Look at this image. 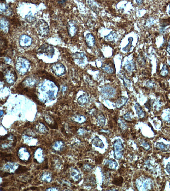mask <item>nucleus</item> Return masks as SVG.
Listing matches in <instances>:
<instances>
[{"mask_svg":"<svg viewBox=\"0 0 170 191\" xmlns=\"http://www.w3.org/2000/svg\"><path fill=\"white\" fill-rule=\"evenodd\" d=\"M16 69L21 74H25L30 67V63L27 59L23 57H19L16 62Z\"/></svg>","mask_w":170,"mask_h":191,"instance_id":"f257e3e1","label":"nucleus"},{"mask_svg":"<svg viewBox=\"0 0 170 191\" xmlns=\"http://www.w3.org/2000/svg\"><path fill=\"white\" fill-rule=\"evenodd\" d=\"M124 147L122 142L120 139H118L114 141L113 145L114 156L115 159L119 160L122 158L124 151Z\"/></svg>","mask_w":170,"mask_h":191,"instance_id":"f03ea898","label":"nucleus"},{"mask_svg":"<svg viewBox=\"0 0 170 191\" xmlns=\"http://www.w3.org/2000/svg\"><path fill=\"white\" fill-rule=\"evenodd\" d=\"M36 28L40 35L44 37L47 35L49 32L48 24L44 20H40L36 25Z\"/></svg>","mask_w":170,"mask_h":191,"instance_id":"7ed1b4c3","label":"nucleus"},{"mask_svg":"<svg viewBox=\"0 0 170 191\" xmlns=\"http://www.w3.org/2000/svg\"><path fill=\"white\" fill-rule=\"evenodd\" d=\"M116 90L110 85H105L103 87L101 90L102 97L105 99H108L114 97L115 95Z\"/></svg>","mask_w":170,"mask_h":191,"instance_id":"20e7f679","label":"nucleus"},{"mask_svg":"<svg viewBox=\"0 0 170 191\" xmlns=\"http://www.w3.org/2000/svg\"><path fill=\"white\" fill-rule=\"evenodd\" d=\"M54 51L55 50L53 47L47 43H45L42 46L40 47V48L38 50V53H45L47 57L50 58H51L53 56Z\"/></svg>","mask_w":170,"mask_h":191,"instance_id":"39448f33","label":"nucleus"},{"mask_svg":"<svg viewBox=\"0 0 170 191\" xmlns=\"http://www.w3.org/2000/svg\"><path fill=\"white\" fill-rule=\"evenodd\" d=\"M51 69L55 74L58 76H62L66 72L65 68L64 65L60 63H57L53 65Z\"/></svg>","mask_w":170,"mask_h":191,"instance_id":"423d86ee","label":"nucleus"},{"mask_svg":"<svg viewBox=\"0 0 170 191\" xmlns=\"http://www.w3.org/2000/svg\"><path fill=\"white\" fill-rule=\"evenodd\" d=\"M20 45L23 47L30 46L32 43V39L26 34H23L20 37L19 40Z\"/></svg>","mask_w":170,"mask_h":191,"instance_id":"0eeeda50","label":"nucleus"},{"mask_svg":"<svg viewBox=\"0 0 170 191\" xmlns=\"http://www.w3.org/2000/svg\"><path fill=\"white\" fill-rule=\"evenodd\" d=\"M6 80L7 82L10 84H13L16 81L17 77L15 71H11L10 70V67H9L8 71L5 74Z\"/></svg>","mask_w":170,"mask_h":191,"instance_id":"6e6552de","label":"nucleus"},{"mask_svg":"<svg viewBox=\"0 0 170 191\" xmlns=\"http://www.w3.org/2000/svg\"><path fill=\"white\" fill-rule=\"evenodd\" d=\"M68 30L69 32V35L71 37H73L75 35L78 31V27L75 23L74 21H71L68 24Z\"/></svg>","mask_w":170,"mask_h":191,"instance_id":"1a4fd4ad","label":"nucleus"},{"mask_svg":"<svg viewBox=\"0 0 170 191\" xmlns=\"http://www.w3.org/2000/svg\"><path fill=\"white\" fill-rule=\"evenodd\" d=\"M136 64L133 60L127 61L124 65L125 69L129 72L134 71L136 69Z\"/></svg>","mask_w":170,"mask_h":191,"instance_id":"9d476101","label":"nucleus"},{"mask_svg":"<svg viewBox=\"0 0 170 191\" xmlns=\"http://www.w3.org/2000/svg\"><path fill=\"white\" fill-rule=\"evenodd\" d=\"M86 42L89 47H92L95 44V40L94 36L91 34H88L86 36Z\"/></svg>","mask_w":170,"mask_h":191,"instance_id":"9b49d317","label":"nucleus"},{"mask_svg":"<svg viewBox=\"0 0 170 191\" xmlns=\"http://www.w3.org/2000/svg\"><path fill=\"white\" fill-rule=\"evenodd\" d=\"M128 98L126 97H120L116 100V107L117 108H121L126 105L128 101Z\"/></svg>","mask_w":170,"mask_h":191,"instance_id":"f8f14e48","label":"nucleus"},{"mask_svg":"<svg viewBox=\"0 0 170 191\" xmlns=\"http://www.w3.org/2000/svg\"><path fill=\"white\" fill-rule=\"evenodd\" d=\"M135 108L136 110V113L138 115L139 118H144L146 116V114L143 111V109L140 105L138 103H136L135 105Z\"/></svg>","mask_w":170,"mask_h":191,"instance_id":"ddd939ff","label":"nucleus"},{"mask_svg":"<svg viewBox=\"0 0 170 191\" xmlns=\"http://www.w3.org/2000/svg\"><path fill=\"white\" fill-rule=\"evenodd\" d=\"M92 143L95 146L99 147V148H101V149L104 148V146H105L103 141L101 140V139L97 136L95 137L93 139Z\"/></svg>","mask_w":170,"mask_h":191,"instance_id":"4468645a","label":"nucleus"},{"mask_svg":"<svg viewBox=\"0 0 170 191\" xmlns=\"http://www.w3.org/2000/svg\"><path fill=\"white\" fill-rule=\"evenodd\" d=\"M105 165L106 167L111 170H115L118 166V164L115 160H106Z\"/></svg>","mask_w":170,"mask_h":191,"instance_id":"2eb2a0df","label":"nucleus"},{"mask_svg":"<svg viewBox=\"0 0 170 191\" xmlns=\"http://www.w3.org/2000/svg\"><path fill=\"white\" fill-rule=\"evenodd\" d=\"M117 34L115 31H112L109 33V34L105 37V39L106 41H114L115 39L117 38Z\"/></svg>","mask_w":170,"mask_h":191,"instance_id":"dca6fc26","label":"nucleus"},{"mask_svg":"<svg viewBox=\"0 0 170 191\" xmlns=\"http://www.w3.org/2000/svg\"><path fill=\"white\" fill-rule=\"evenodd\" d=\"M97 123L101 127H103L105 124V118L103 114H101L99 115L97 118Z\"/></svg>","mask_w":170,"mask_h":191,"instance_id":"f3484780","label":"nucleus"},{"mask_svg":"<svg viewBox=\"0 0 170 191\" xmlns=\"http://www.w3.org/2000/svg\"><path fill=\"white\" fill-rule=\"evenodd\" d=\"M133 38L132 37H130L128 39V45H127L126 47H125L124 48L122 49V50L125 52H129L131 50V49L133 47L132 43L133 41Z\"/></svg>","mask_w":170,"mask_h":191,"instance_id":"a211bd4d","label":"nucleus"},{"mask_svg":"<svg viewBox=\"0 0 170 191\" xmlns=\"http://www.w3.org/2000/svg\"><path fill=\"white\" fill-rule=\"evenodd\" d=\"M89 100L88 97L86 95H83L78 99V103L81 105H83L87 103Z\"/></svg>","mask_w":170,"mask_h":191,"instance_id":"6ab92c4d","label":"nucleus"},{"mask_svg":"<svg viewBox=\"0 0 170 191\" xmlns=\"http://www.w3.org/2000/svg\"><path fill=\"white\" fill-rule=\"evenodd\" d=\"M169 70L168 66L166 64H164L162 69L160 72V75L162 77H166L168 74Z\"/></svg>","mask_w":170,"mask_h":191,"instance_id":"aec40b11","label":"nucleus"},{"mask_svg":"<svg viewBox=\"0 0 170 191\" xmlns=\"http://www.w3.org/2000/svg\"><path fill=\"white\" fill-rule=\"evenodd\" d=\"M104 71L109 73V74H112L114 72V68L112 67V66L110 65L109 64H105L103 65V67H102Z\"/></svg>","mask_w":170,"mask_h":191,"instance_id":"412c9836","label":"nucleus"},{"mask_svg":"<svg viewBox=\"0 0 170 191\" xmlns=\"http://www.w3.org/2000/svg\"><path fill=\"white\" fill-rule=\"evenodd\" d=\"M137 61L141 66H144L146 64V60L143 55H139L137 58Z\"/></svg>","mask_w":170,"mask_h":191,"instance_id":"4be33fe9","label":"nucleus"},{"mask_svg":"<svg viewBox=\"0 0 170 191\" xmlns=\"http://www.w3.org/2000/svg\"><path fill=\"white\" fill-rule=\"evenodd\" d=\"M75 58L76 59L78 60L79 63H80L79 62H81V63H83V61L85 58V56L84 55L83 53H77L75 54Z\"/></svg>","mask_w":170,"mask_h":191,"instance_id":"5701e85b","label":"nucleus"},{"mask_svg":"<svg viewBox=\"0 0 170 191\" xmlns=\"http://www.w3.org/2000/svg\"><path fill=\"white\" fill-rule=\"evenodd\" d=\"M122 182H123V179L121 177H117L116 178H114L112 181V183L115 184L116 186H121L122 184Z\"/></svg>","mask_w":170,"mask_h":191,"instance_id":"b1692460","label":"nucleus"},{"mask_svg":"<svg viewBox=\"0 0 170 191\" xmlns=\"http://www.w3.org/2000/svg\"><path fill=\"white\" fill-rule=\"evenodd\" d=\"M28 171V168H27L25 166H19L18 169L16 170L15 172L17 174L23 173L27 172Z\"/></svg>","mask_w":170,"mask_h":191,"instance_id":"393cba45","label":"nucleus"},{"mask_svg":"<svg viewBox=\"0 0 170 191\" xmlns=\"http://www.w3.org/2000/svg\"><path fill=\"white\" fill-rule=\"evenodd\" d=\"M123 81V84L125 86L126 88H128L131 87V81L130 80H128V79L126 77V76H123V79H122Z\"/></svg>","mask_w":170,"mask_h":191,"instance_id":"a878e982","label":"nucleus"},{"mask_svg":"<svg viewBox=\"0 0 170 191\" xmlns=\"http://www.w3.org/2000/svg\"><path fill=\"white\" fill-rule=\"evenodd\" d=\"M118 124H119V126L120 127V128L122 129V130H125L127 128V125L124 122H123L122 120H118Z\"/></svg>","mask_w":170,"mask_h":191,"instance_id":"bb28decb","label":"nucleus"},{"mask_svg":"<svg viewBox=\"0 0 170 191\" xmlns=\"http://www.w3.org/2000/svg\"><path fill=\"white\" fill-rule=\"evenodd\" d=\"M131 117L132 116H131V113L130 112H128L123 116V118L127 121H129V122L132 121Z\"/></svg>","mask_w":170,"mask_h":191,"instance_id":"cd10ccee","label":"nucleus"},{"mask_svg":"<svg viewBox=\"0 0 170 191\" xmlns=\"http://www.w3.org/2000/svg\"><path fill=\"white\" fill-rule=\"evenodd\" d=\"M156 147L158 149H160V150H165L167 147L162 143H157L156 144Z\"/></svg>","mask_w":170,"mask_h":191,"instance_id":"c85d7f7f","label":"nucleus"},{"mask_svg":"<svg viewBox=\"0 0 170 191\" xmlns=\"http://www.w3.org/2000/svg\"><path fill=\"white\" fill-rule=\"evenodd\" d=\"M146 86L150 88H152L155 86V83L152 80H149L146 83Z\"/></svg>","mask_w":170,"mask_h":191,"instance_id":"c756f323","label":"nucleus"},{"mask_svg":"<svg viewBox=\"0 0 170 191\" xmlns=\"http://www.w3.org/2000/svg\"><path fill=\"white\" fill-rule=\"evenodd\" d=\"M141 145L143 147V148L144 149H146V150L150 149L149 145H148L147 142H145L144 141L141 142Z\"/></svg>","mask_w":170,"mask_h":191,"instance_id":"7c9ffc66","label":"nucleus"},{"mask_svg":"<svg viewBox=\"0 0 170 191\" xmlns=\"http://www.w3.org/2000/svg\"><path fill=\"white\" fill-rule=\"evenodd\" d=\"M166 51L170 55V39L168 42V45L166 47Z\"/></svg>","mask_w":170,"mask_h":191,"instance_id":"2f4dec72","label":"nucleus"},{"mask_svg":"<svg viewBox=\"0 0 170 191\" xmlns=\"http://www.w3.org/2000/svg\"><path fill=\"white\" fill-rule=\"evenodd\" d=\"M150 101L149 100V101L147 102V103L145 104V106L146 107V108H148V109L149 110H150V109L151 108V103L150 102Z\"/></svg>","mask_w":170,"mask_h":191,"instance_id":"473e14b6","label":"nucleus"},{"mask_svg":"<svg viewBox=\"0 0 170 191\" xmlns=\"http://www.w3.org/2000/svg\"><path fill=\"white\" fill-rule=\"evenodd\" d=\"M165 118V120H166L167 121H168V122H170V113H169V114H168V116H166V117Z\"/></svg>","mask_w":170,"mask_h":191,"instance_id":"72a5a7b5","label":"nucleus"},{"mask_svg":"<svg viewBox=\"0 0 170 191\" xmlns=\"http://www.w3.org/2000/svg\"><path fill=\"white\" fill-rule=\"evenodd\" d=\"M136 2L137 3V4L139 5L143 3V1H136Z\"/></svg>","mask_w":170,"mask_h":191,"instance_id":"f704fd0d","label":"nucleus"},{"mask_svg":"<svg viewBox=\"0 0 170 191\" xmlns=\"http://www.w3.org/2000/svg\"><path fill=\"white\" fill-rule=\"evenodd\" d=\"M167 63H168V65H169V66H170V59H168V62H167Z\"/></svg>","mask_w":170,"mask_h":191,"instance_id":"c9c22d12","label":"nucleus"},{"mask_svg":"<svg viewBox=\"0 0 170 191\" xmlns=\"http://www.w3.org/2000/svg\"><path fill=\"white\" fill-rule=\"evenodd\" d=\"M169 13L170 15V7H169Z\"/></svg>","mask_w":170,"mask_h":191,"instance_id":"e433bc0d","label":"nucleus"}]
</instances>
